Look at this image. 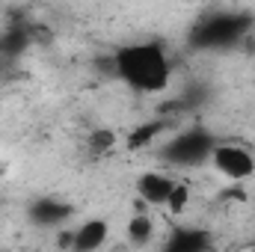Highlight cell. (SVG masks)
<instances>
[{
    "instance_id": "cell-1",
    "label": "cell",
    "mask_w": 255,
    "mask_h": 252,
    "mask_svg": "<svg viewBox=\"0 0 255 252\" xmlns=\"http://www.w3.org/2000/svg\"><path fill=\"white\" fill-rule=\"evenodd\" d=\"M113 71L125 86H130L133 92H145V95L163 92L172 80L169 57L163 45L157 42H136V45L119 48L113 57Z\"/></svg>"
},
{
    "instance_id": "cell-2",
    "label": "cell",
    "mask_w": 255,
    "mask_h": 252,
    "mask_svg": "<svg viewBox=\"0 0 255 252\" xmlns=\"http://www.w3.org/2000/svg\"><path fill=\"white\" fill-rule=\"evenodd\" d=\"M217 139L205 130V127H190V130H181L172 142H166L160 148V157L172 166H199L202 160L211 157Z\"/></svg>"
},
{
    "instance_id": "cell-3",
    "label": "cell",
    "mask_w": 255,
    "mask_h": 252,
    "mask_svg": "<svg viewBox=\"0 0 255 252\" xmlns=\"http://www.w3.org/2000/svg\"><path fill=\"white\" fill-rule=\"evenodd\" d=\"M211 163L229 181H247L255 175V154L235 142H217L211 151Z\"/></svg>"
},
{
    "instance_id": "cell-4",
    "label": "cell",
    "mask_w": 255,
    "mask_h": 252,
    "mask_svg": "<svg viewBox=\"0 0 255 252\" xmlns=\"http://www.w3.org/2000/svg\"><path fill=\"white\" fill-rule=\"evenodd\" d=\"M175 187H178V184H175L169 175L157 172V169L142 172V175L136 178V193H139V199H142L145 205H151V208H166L169 199H172V193H175Z\"/></svg>"
},
{
    "instance_id": "cell-5",
    "label": "cell",
    "mask_w": 255,
    "mask_h": 252,
    "mask_svg": "<svg viewBox=\"0 0 255 252\" xmlns=\"http://www.w3.org/2000/svg\"><path fill=\"white\" fill-rule=\"evenodd\" d=\"M110 238V223L104 217H89L71 232V252H98Z\"/></svg>"
},
{
    "instance_id": "cell-6",
    "label": "cell",
    "mask_w": 255,
    "mask_h": 252,
    "mask_svg": "<svg viewBox=\"0 0 255 252\" xmlns=\"http://www.w3.org/2000/svg\"><path fill=\"white\" fill-rule=\"evenodd\" d=\"M68 217H71V205H65L63 199H54V196H42L30 205V220L42 229L63 226Z\"/></svg>"
},
{
    "instance_id": "cell-7",
    "label": "cell",
    "mask_w": 255,
    "mask_h": 252,
    "mask_svg": "<svg viewBox=\"0 0 255 252\" xmlns=\"http://www.w3.org/2000/svg\"><path fill=\"white\" fill-rule=\"evenodd\" d=\"M160 252H211V235L205 229H175L166 241Z\"/></svg>"
},
{
    "instance_id": "cell-8",
    "label": "cell",
    "mask_w": 255,
    "mask_h": 252,
    "mask_svg": "<svg viewBox=\"0 0 255 252\" xmlns=\"http://www.w3.org/2000/svg\"><path fill=\"white\" fill-rule=\"evenodd\" d=\"M169 127L166 119H151V122H142L139 127H133L128 133V148H145L148 142H154L163 130Z\"/></svg>"
},
{
    "instance_id": "cell-9",
    "label": "cell",
    "mask_w": 255,
    "mask_h": 252,
    "mask_svg": "<svg viewBox=\"0 0 255 252\" xmlns=\"http://www.w3.org/2000/svg\"><path fill=\"white\" fill-rule=\"evenodd\" d=\"M151 238H154V220H151V214H133L128 220V241L133 247H142Z\"/></svg>"
},
{
    "instance_id": "cell-10",
    "label": "cell",
    "mask_w": 255,
    "mask_h": 252,
    "mask_svg": "<svg viewBox=\"0 0 255 252\" xmlns=\"http://www.w3.org/2000/svg\"><path fill=\"white\" fill-rule=\"evenodd\" d=\"M30 45V27H9V33L0 39V54H21Z\"/></svg>"
},
{
    "instance_id": "cell-11",
    "label": "cell",
    "mask_w": 255,
    "mask_h": 252,
    "mask_svg": "<svg viewBox=\"0 0 255 252\" xmlns=\"http://www.w3.org/2000/svg\"><path fill=\"white\" fill-rule=\"evenodd\" d=\"M113 145H116V133H113L110 127H98V130L89 133V148H92L95 154H104V151H110Z\"/></svg>"
},
{
    "instance_id": "cell-12",
    "label": "cell",
    "mask_w": 255,
    "mask_h": 252,
    "mask_svg": "<svg viewBox=\"0 0 255 252\" xmlns=\"http://www.w3.org/2000/svg\"><path fill=\"white\" fill-rule=\"evenodd\" d=\"M184 205H187V187H181V184H178V187H175V193H172V199H169V205H166V208L178 214V211H184Z\"/></svg>"
},
{
    "instance_id": "cell-13",
    "label": "cell",
    "mask_w": 255,
    "mask_h": 252,
    "mask_svg": "<svg viewBox=\"0 0 255 252\" xmlns=\"http://www.w3.org/2000/svg\"><path fill=\"white\" fill-rule=\"evenodd\" d=\"M253 252H255V244H253Z\"/></svg>"
}]
</instances>
